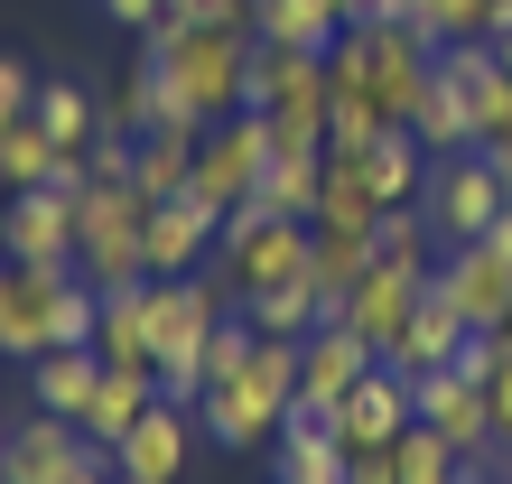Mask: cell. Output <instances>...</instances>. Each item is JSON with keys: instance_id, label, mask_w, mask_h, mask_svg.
Masks as SVG:
<instances>
[{"instance_id": "obj_12", "label": "cell", "mask_w": 512, "mask_h": 484, "mask_svg": "<svg viewBox=\"0 0 512 484\" xmlns=\"http://www.w3.org/2000/svg\"><path fill=\"white\" fill-rule=\"evenodd\" d=\"M457 345H466V317H457V298L438 289V270H429V289H419V308H410V326L382 345V363L391 373H438V363H457Z\"/></svg>"}, {"instance_id": "obj_20", "label": "cell", "mask_w": 512, "mask_h": 484, "mask_svg": "<svg viewBox=\"0 0 512 484\" xmlns=\"http://www.w3.org/2000/svg\"><path fill=\"white\" fill-rule=\"evenodd\" d=\"M149 401H159V382H149V373H131V363H103V382H94V401H84L75 429L94 438V447H122V438H131V419H140Z\"/></svg>"}, {"instance_id": "obj_37", "label": "cell", "mask_w": 512, "mask_h": 484, "mask_svg": "<svg viewBox=\"0 0 512 484\" xmlns=\"http://www.w3.org/2000/svg\"><path fill=\"white\" fill-rule=\"evenodd\" d=\"M103 19H112V28H159L168 0H103Z\"/></svg>"}, {"instance_id": "obj_45", "label": "cell", "mask_w": 512, "mask_h": 484, "mask_svg": "<svg viewBox=\"0 0 512 484\" xmlns=\"http://www.w3.org/2000/svg\"><path fill=\"white\" fill-rule=\"evenodd\" d=\"M410 10H429V0H410Z\"/></svg>"}, {"instance_id": "obj_35", "label": "cell", "mask_w": 512, "mask_h": 484, "mask_svg": "<svg viewBox=\"0 0 512 484\" xmlns=\"http://www.w3.org/2000/svg\"><path fill=\"white\" fill-rule=\"evenodd\" d=\"M345 484H401V457L391 447H345Z\"/></svg>"}, {"instance_id": "obj_11", "label": "cell", "mask_w": 512, "mask_h": 484, "mask_svg": "<svg viewBox=\"0 0 512 484\" xmlns=\"http://www.w3.org/2000/svg\"><path fill=\"white\" fill-rule=\"evenodd\" d=\"M187 438H196V410L149 401V410L131 419V438L112 447V466H122V484H177V466H187Z\"/></svg>"}, {"instance_id": "obj_44", "label": "cell", "mask_w": 512, "mask_h": 484, "mask_svg": "<svg viewBox=\"0 0 512 484\" xmlns=\"http://www.w3.org/2000/svg\"><path fill=\"white\" fill-rule=\"evenodd\" d=\"M503 345H512V317H503Z\"/></svg>"}, {"instance_id": "obj_36", "label": "cell", "mask_w": 512, "mask_h": 484, "mask_svg": "<svg viewBox=\"0 0 512 484\" xmlns=\"http://www.w3.org/2000/svg\"><path fill=\"white\" fill-rule=\"evenodd\" d=\"M485 410H494V438L512 447V354L494 363V382H485Z\"/></svg>"}, {"instance_id": "obj_25", "label": "cell", "mask_w": 512, "mask_h": 484, "mask_svg": "<svg viewBox=\"0 0 512 484\" xmlns=\"http://www.w3.org/2000/svg\"><path fill=\"white\" fill-rule=\"evenodd\" d=\"M373 270V233H345V224H317V252H308V289L326 308H345V289Z\"/></svg>"}, {"instance_id": "obj_32", "label": "cell", "mask_w": 512, "mask_h": 484, "mask_svg": "<svg viewBox=\"0 0 512 484\" xmlns=\"http://www.w3.org/2000/svg\"><path fill=\"white\" fill-rule=\"evenodd\" d=\"M429 205H382V224H373V261H401V270H429Z\"/></svg>"}, {"instance_id": "obj_10", "label": "cell", "mask_w": 512, "mask_h": 484, "mask_svg": "<svg viewBox=\"0 0 512 484\" xmlns=\"http://www.w3.org/2000/svg\"><path fill=\"white\" fill-rule=\"evenodd\" d=\"M215 242H224V215H215V205L159 196V205H149V280H187V270H205V261H215Z\"/></svg>"}, {"instance_id": "obj_29", "label": "cell", "mask_w": 512, "mask_h": 484, "mask_svg": "<svg viewBox=\"0 0 512 484\" xmlns=\"http://www.w3.org/2000/svg\"><path fill=\"white\" fill-rule=\"evenodd\" d=\"M28 112L47 121V140H56V149H94V131H103V103L84 94V84H66V75L38 84V103H28Z\"/></svg>"}, {"instance_id": "obj_22", "label": "cell", "mask_w": 512, "mask_h": 484, "mask_svg": "<svg viewBox=\"0 0 512 484\" xmlns=\"http://www.w3.org/2000/svg\"><path fill=\"white\" fill-rule=\"evenodd\" d=\"M364 187H373L382 205H410L419 187H429V149H419V131H410V121H391V131L364 149Z\"/></svg>"}, {"instance_id": "obj_31", "label": "cell", "mask_w": 512, "mask_h": 484, "mask_svg": "<svg viewBox=\"0 0 512 484\" xmlns=\"http://www.w3.org/2000/svg\"><path fill=\"white\" fill-rule=\"evenodd\" d=\"M149 121H168V84H159V66H149V56H140V66L122 75V94L103 103V131H122V140H140Z\"/></svg>"}, {"instance_id": "obj_9", "label": "cell", "mask_w": 512, "mask_h": 484, "mask_svg": "<svg viewBox=\"0 0 512 484\" xmlns=\"http://www.w3.org/2000/svg\"><path fill=\"white\" fill-rule=\"evenodd\" d=\"M0 261L75 270V196H56V187H19V196H10V215H0Z\"/></svg>"}, {"instance_id": "obj_6", "label": "cell", "mask_w": 512, "mask_h": 484, "mask_svg": "<svg viewBox=\"0 0 512 484\" xmlns=\"http://www.w3.org/2000/svg\"><path fill=\"white\" fill-rule=\"evenodd\" d=\"M410 401H419V419L457 447V466H494L503 457V438H494V410H485V382H466L457 363H438V373H419L410 382Z\"/></svg>"}, {"instance_id": "obj_46", "label": "cell", "mask_w": 512, "mask_h": 484, "mask_svg": "<svg viewBox=\"0 0 512 484\" xmlns=\"http://www.w3.org/2000/svg\"><path fill=\"white\" fill-rule=\"evenodd\" d=\"M0 280H10V261H0Z\"/></svg>"}, {"instance_id": "obj_18", "label": "cell", "mask_w": 512, "mask_h": 484, "mask_svg": "<svg viewBox=\"0 0 512 484\" xmlns=\"http://www.w3.org/2000/svg\"><path fill=\"white\" fill-rule=\"evenodd\" d=\"M270 475H280V484H345V438L289 410L280 438H270Z\"/></svg>"}, {"instance_id": "obj_34", "label": "cell", "mask_w": 512, "mask_h": 484, "mask_svg": "<svg viewBox=\"0 0 512 484\" xmlns=\"http://www.w3.org/2000/svg\"><path fill=\"white\" fill-rule=\"evenodd\" d=\"M28 103H38V75H28L19 56H0V131H10V121H19Z\"/></svg>"}, {"instance_id": "obj_21", "label": "cell", "mask_w": 512, "mask_h": 484, "mask_svg": "<svg viewBox=\"0 0 512 484\" xmlns=\"http://www.w3.org/2000/svg\"><path fill=\"white\" fill-rule=\"evenodd\" d=\"M94 354L103 363H131V373H149V280H131V289H103V317H94Z\"/></svg>"}, {"instance_id": "obj_16", "label": "cell", "mask_w": 512, "mask_h": 484, "mask_svg": "<svg viewBox=\"0 0 512 484\" xmlns=\"http://www.w3.org/2000/svg\"><path fill=\"white\" fill-rule=\"evenodd\" d=\"M410 419H419L410 373H391V363H373V373L345 391V447H401Z\"/></svg>"}, {"instance_id": "obj_13", "label": "cell", "mask_w": 512, "mask_h": 484, "mask_svg": "<svg viewBox=\"0 0 512 484\" xmlns=\"http://www.w3.org/2000/svg\"><path fill=\"white\" fill-rule=\"evenodd\" d=\"M419 289H429V270H401V261H373L364 280L345 289V326H354V336H364V345L382 354V345H391V336H401V326H410V308H419Z\"/></svg>"}, {"instance_id": "obj_15", "label": "cell", "mask_w": 512, "mask_h": 484, "mask_svg": "<svg viewBox=\"0 0 512 484\" xmlns=\"http://www.w3.org/2000/svg\"><path fill=\"white\" fill-rule=\"evenodd\" d=\"M280 103H326V56L252 38V66H243V112H280Z\"/></svg>"}, {"instance_id": "obj_19", "label": "cell", "mask_w": 512, "mask_h": 484, "mask_svg": "<svg viewBox=\"0 0 512 484\" xmlns=\"http://www.w3.org/2000/svg\"><path fill=\"white\" fill-rule=\"evenodd\" d=\"M196 429L215 438V447H233V457H261V447L280 438V419H270V410L252 401L243 382H215V391L196 401Z\"/></svg>"}, {"instance_id": "obj_40", "label": "cell", "mask_w": 512, "mask_h": 484, "mask_svg": "<svg viewBox=\"0 0 512 484\" xmlns=\"http://www.w3.org/2000/svg\"><path fill=\"white\" fill-rule=\"evenodd\" d=\"M466 484H503V466H466Z\"/></svg>"}, {"instance_id": "obj_33", "label": "cell", "mask_w": 512, "mask_h": 484, "mask_svg": "<svg viewBox=\"0 0 512 484\" xmlns=\"http://www.w3.org/2000/svg\"><path fill=\"white\" fill-rule=\"evenodd\" d=\"M168 19H196V28H252L261 0H168Z\"/></svg>"}, {"instance_id": "obj_23", "label": "cell", "mask_w": 512, "mask_h": 484, "mask_svg": "<svg viewBox=\"0 0 512 484\" xmlns=\"http://www.w3.org/2000/svg\"><path fill=\"white\" fill-rule=\"evenodd\" d=\"M28 373H38V410L84 419V401H94V382H103V354H94V345H56V354L28 363Z\"/></svg>"}, {"instance_id": "obj_39", "label": "cell", "mask_w": 512, "mask_h": 484, "mask_svg": "<svg viewBox=\"0 0 512 484\" xmlns=\"http://www.w3.org/2000/svg\"><path fill=\"white\" fill-rule=\"evenodd\" d=\"M485 242H494V252H503V261H512V205H503V215H494V224H485Z\"/></svg>"}, {"instance_id": "obj_5", "label": "cell", "mask_w": 512, "mask_h": 484, "mask_svg": "<svg viewBox=\"0 0 512 484\" xmlns=\"http://www.w3.org/2000/svg\"><path fill=\"white\" fill-rule=\"evenodd\" d=\"M419 205H429V224H438L447 242H485V224L512 205V187H503V168L485 159V149H447V159H429Z\"/></svg>"}, {"instance_id": "obj_24", "label": "cell", "mask_w": 512, "mask_h": 484, "mask_svg": "<svg viewBox=\"0 0 512 484\" xmlns=\"http://www.w3.org/2000/svg\"><path fill=\"white\" fill-rule=\"evenodd\" d=\"M252 38H270V47H308V56H326L345 38V19H336V0H261V19H252Z\"/></svg>"}, {"instance_id": "obj_43", "label": "cell", "mask_w": 512, "mask_h": 484, "mask_svg": "<svg viewBox=\"0 0 512 484\" xmlns=\"http://www.w3.org/2000/svg\"><path fill=\"white\" fill-rule=\"evenodd\" d=\"M0 457H10V429H0Z\"/></svg>"}, {"instance_id": "obj_26", "label": "cell", "mask_w": 512, "mask_h": 484, "mask_svg": "<svg viewBox=\"0 0 512 484\" xmlns=\"http://www.w3.org/2000/svg\"><path fill=\"white\" fill-rule=\"evenodd\" d=\"M410 131H419V149H429V159H447V149H475V112H466V84L429 75V94L410 103Z\"/></svg>"}, {"instance_id": "obj_17", "label": "cell", "mask_w": 512, "mask_h": 484, "mask_svg": "<svg viewBox=\"0 0 512 484\" xmlns=\"http://www.w3.org/2000/svg\"><path fill=\"white\" fill-rule=\"evenodd\" d=\"M196 140H205V121H149V131L131 140V177H140V196H187V177H196Z\"/></svg>"}, {"instance_id": "obj_1", "label": "cell", "mask_w": 512, "mask_h": 484, "mask_svg": "<svg viewBox=\"0 0 512 484\" xmlns=\"http://www.w3.org/2000/svg\"><path fill=\"white\" fill-rule=\"evenodd\" d=\"M140 56L168 84V121H224L243 112V66H252V28H196V19H159L140 28Z\"/></svg>"}, {"instance_id": "obj_41", "label": "cell", "mask_w": 512, "mask_h": 484, "mask_svg": "<svg viewBox=\"0 0 512 484\" xmlns=\"http://www.w3.org/2000/svg\"><path fill=\"white\" fill-rule=\"evenodd\" d=\"M494 56H503V75H512V38H494Z\"/></svg>"}, {"instance_id": "obj_3", "label": "cell", "mask_w": 512, "mask_h": 484, "mask_svg": "<svg viewBox=\"0 0 512 484\" xmlns=\"http://www.w3.org/2000/svg\"><path fill=\"white\" fill-rule=\"evenodd\" d=\"M308 252H317V224H298V215H270V205H233L224 215V242H215V261H224V280L233 289H280V280H308Z\"/></svg>"}, {"instance_id": "obj_28", "label": "cell", "mask_w": 512, "mask_h": 484, "mask_svg": "<svg viewBox=\"0 0 512 484\" xmlns=\"http://www.w3.org/2000/svg\"><path fill=\"white\" fill-rule=\"evenodd\" d=\"M243 317L261 326V336H289V345H308L317 326H326V298H317L308 280H280V289H252V298H243Z\"/></svg>"}, {"instance_id": "obj_27", "label": "cell", "mask_w": 512, "mask_h": 484, "mask_svg": "<svg viewBox=\"0 0 512 484\" xmlns=\"http://www.w3.org/2000/svg\"><path fill=\"white\" fill-rule=\"evenodd\" d=\"M317 196H326V149H280L270 177H261V205H270V215L317 224Z\"/></svg>"}, {"instance_id": "obj_42", "label": "cell", "mask_w": 512, "mask_h": 484, "mask_svg": "<svg viewBox=\"0 0 512 484\" xmlns=\"http://www.w3.org/2000/svg\"><path fill=\"white\" fill-rule=\"evenodd\" d=\"M503 484H512V447H503Z\"/></svg>"}, {"instance_id": "obj_2", "label": "cell", "mask_w": 512, "mask_h": 484, "mask_svg": "<svg viewBox=\"0 0 512 484\" xmlns=\"http://www.w3.org/2000/svg\"><path fill=\"white\" fill-rule=\"evenodd\" d=\"M149 205L159 196H140L131 177L122 187H84L75 196V280H94V289H131L149 280Z\"/></svg>"}, {"instance_id": "obj_14", "label": "cell", "mask_w": 512, "mask_h": 484, "mask_svg": "<svg viewBox=\"0 0 512 484\" xmlns=\"http://www.w3.org/2000/svg\"><path fill=\"white\" fill-rule=\"evenodd\" d=\"M438 289L457 298L466 326H503L512 317V261L494 252V242H457V252L438 261Z\"/></svg>"}, {"instance_id": "obj_7", "label": "cell", "mask_w": 512, "mask_h": 484, "mask_svg": "<svg viewBox=\"0 0 512 484\" xmlns=\"http://www.w3.org/2000/svg\"><path fill=\"white\" fill-rule=\"evenodd\" d=\"M112 457V447H94L75 429V419H56V410H38V419H19L10 429V457H0V484H84Z\"/></svg>"}, {"instance_id": "obj_4", "label": "cell", "mask_w": 512, "mask_h": 484, "mask_svg": "<svg viewBox=\"0 0 512 484\" xmlns=\"http://www.w3.org/2000/svg\"><path fill=\"white\" fill-rule=\"evenodd\" d=\"M270 159H280L270 121H261V112H224V121H205V140H196V177H187V196H196V205H215V215H233V205H252V196H261Z\"/></svg>"}, {"instance_id": "obj_30", "label": "cell", "mask_w": 512, "mask_h": 484, "mask_svg": "<svg viewBox=\"0 0 512 484\" xmlns=\"http://www.w3.org/2000/svg\"><path fill=\"white\" fill-rule=\"evenodd\" d=\"M56 159H66V149L47 140V121H38V112H19L10 131H0V187H10V196H19V187H47V168H56Z\"/></svg>"}, {"instance_id": "obj_8", "label": "cell", "mask_w": 512, "mask_h": 484, "mask_svg": "<svg viewBox=\"0 0 512 484\" xmlns=\"http://www.w3.org/2000/svg\"><path fill=\"white\" fill-rule=\"evenodd\" d=\"M66 280H75V270H28V261H10V280H0V354H10V363H38V354H56Z\"/></svg>"}, {"instance_id": "obj_38", "label": "cell", "mask_w": 512, "mask_h": 484, "mask_svg": "<svg viewBox=\"0 0 512 484\" xmlns=\"http://www.w3.org/2000/svg\"><path fill=\"white\" fill-rule=\"evenodd\" d=\"M475 149H485V159L503 168V187H512V121H503V131H494V140H475Z\"/></svg>"}]
</instances>
